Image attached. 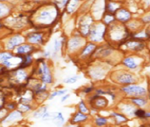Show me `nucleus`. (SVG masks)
<instances>
[{
    "label": "nucleus",
    "mask_w": 150,
    "mask_h": 127,
    "mask_svg": "<svg viewBox=\"0 0 150 127\" xmlns=\"http://www.w3.org/2000/svg\"><path fill=\"white\" fill-rule=\"evenodd\" d=\"M24 42V38L20 35H15L11 39L9 40L8 43V49H14L15 47L20 45Z\"/></svg>",
    "instance_id": "18"
},
{
    "label": "nucleus",
    "mask_w": 150,
    "mask_h": 127,
    "mask_svg": "<svg viewBox=\"0 0 150 127\" xmlns=\"http://www.w3.org/2000/svg\"><path fill=\"white\" fill-rule=\"evenodd\" d=\"M91 106L94 109H105L108 105L107 98L100 95H96L91 99Z\"/></svg>",
    "instance_id": "8"
},
{
    "label": "nucleus",
    "mask_w": 150,
    "mask_h": 127,
    "mask_svg": "<svg viewBox=\"0 0 150 127\" xmlns=\"http://www.w3.org/2000/svg\"><path fill=\"white\" fill-rule=\"evenodd\" d=\"M139 127H148V126H143H143H139Z\"/></svg>",
    "instance_id": "47"
},
{
    "label": "nucleus",
    "mask_w": 150,
    "mask_h": 127,
    "mask_svg": "<svg viewBox=\"0 0 150 127\" xmlns=\"http://www.w3.org/2000/svg\"><path fill=\"white\" fill-rule=\"evenodd\" d=\"M28 42L33 44H43L44 38L43 35L40 32H32L28 35Z\"/></svg>",
    "instance_id": "14"
},
{
    "label": "nucleus",
    "mask_w": 150,
    "mask_h": 127,
    "mask_svg": "<svg viewBox=\"0 0 150 127\" xmlns=\"http://www.w3.org/2000/svg\"><path fill=\"white\" fill-rule=\"evenodd\" d=\"M88 120H89V115L84 114V113L80 112V111H78L73 115L70 121H69V123L71 124L79 126L80 124L86 122V121H88Z\"/></svg>",
    "instance_id": "9"
},
{
    "label": "nucleus",
    "mask_w": 150,
    "mask_h": 127,
    "mask_svg": "<svg viewBox=\"0 0 150 127\" xmlns=\"http://www.w3.org/2000/svg\"><path fill=\"white\" fill-rule=\"evenodd\" d=\"M52 120L57 127H62L65 122L64 117L61 112L57 113L55 115H53L52 117Z\"/></svg>",
    "instance_id": "22"
},
{
    "label": "nucleus",
    "mask_w": 150,
    "mask_h": 127,
    "mask_svg": "<svg viewBox=\"0 0 150 127\" xmlns=\"http://www.w3.org/2000/svg\"><path fill=\"white\" fill-rule=\"evenodd\" d=\"M78 78H79L78 76L71 77V78H68L65 79V80H64V82L66 84H74L77 82V80H78Z\"/></svg>",
    "instance_id": "33"
},
{
    "label": "nucleus",
    "mask_w": 150,
    "mask_h": 127,
    "mask_svg": "<svg viewBox=\"0 0 150 127\" xmlns=\"http://www.w3.org/2000/svg\"><path fill=\"white\" fill-rule=\"evenodd\" d=\"M122 64L131 70H133V69H136L137 68L138 64L136 62V59L132 57H127L123 59L122 61Z\"/></svg>",
    "instance_id": "17"
},
{
    "label": "nucleus",
    "mask_w": 150,
    "mask_h": 127,
    "mask_svg": "<svg viewBox=\"0 0 150 127\" xmlns=\"http://www.w3.org/2000/svg\"><path fill=\"white\" fill-rule=\"evenodd\" d=\"M83 40L80 37H74L69 40L68 47L70 51H74L79 49L83 44Z\"/></svg>",
    "instance_id": "13"
},
{
    "label": "nucleus",
    "mask_w": 150,
    "mask_h": 127,
    "mask_svg": "<svg viewBox=\"0 0 150 127\" xmlns=\"http://www.w3.org/2000/svg\"><path fill=\"white\" fill-rule=\"evenodd\" d=\"M4 6L3 5L0 4V15H1V13H2V12H3V10H4Z\"/></svg>",
    "instance_id": "40"
},
{
    "label": "nucleus",
    "mask_w": 150,
    "mask_h": 127,
    "mask_svg": "<svg viewBox=\"0 0 150 127\" xmlns=\"http://www.w3.org/2000/svg\"><path fill=\"white\" fill-rule=\"evenodd\" d=\"M50 55H51L50 52H46V53H45V57H49Z\"/></svg>",
    "instance_id": "44"
},
{
    "label": "nucleus",
    "mask_w": 150,
    "mask_h": 127,
    "mask_svg": "<svg viewBox=\"0 0 150 127\" xmlns=\"http://www.w3.org/2000/svg\"><path fill=\"white\" fill-rule=\"evenodd\" d=\"M59 48H60V42L57 41V40H55L54 43V51L55 53H57V52L59 51Z\"/></svg>",
    "instance_id": "35"
},
{
    "label": "nucleus",
    "mask_w": 150,
    "mask_h": 127,
    "mask_svg": "<svg viewBox=\"0 0 150 127\" xmlns=\"http://www.w3.org/2000/svg\"><path fill=\"white\" fill-rule=\"evenodd\" d=\"M66 127H80L79 126H76V125H73V124H69V125H67Z\"/></svg>",
    "instance_id": "42"
},
{
    "label": "nucleus",
    "mask_w": 150,
    "mask_h": 127,
    "mask_svg": "<svg viewBox=\"0 0 150 127\" xmlns=\"http://www.w3.org/2000/svg\"><path fill=\"white\" fill-rule=\"evenodd\" d=\"M8 107L9 108V109H14L15 108V104H8Z\"/></svg>",
    "instance_id": "41"
},
{
    "label": "nucleus",
    "mask_w": 150,
    "mask_h": 127,
    "mask_svg": "<svg viewBox=\"0 0 150 127\" xmlns=\"http://www.w3.org/2000/svg\"><path fill=\"white\" fill-rule=\"evenodd\" d=\"M116 80L118 83L125 86L133 84L136 82V79L133 75L126 71L118 73L116 75Z\"/></svg>",
    "instance_id": "4"
},
{
    "label": "nucleus",
    "mask_w": 150,
    "mask_h": 127,
    "mask_svg": "<svg viewBox=\"0 0 150 127\" xmlns=\"http://www.w3.org/2000/svg\"><path fill=\"white\" fill-rule=\"evenodd\" d=\"M146 32H147V34L148 35V36H149V37H150V26H149V28H148L147 30H146Z\"/></svg>",
    "instance_id": "43"
},
{
    "label": "nucleus",
    "mask_w": 150,
    "mask_h": 127,
    "mask_svg": "<svg viewBox=\"0 0 150 127\" xmlns=\"http://www.w3.org/2000/svg\"><path fill=\"white\" fill-rule=\"evenodd\" d=\"M110 117L111 120L113 122V124L118 126H122L129 122V118H127L125 115L122 114L120 112H116V111L111 112Z\"/></svg>",
    "instance_id": "7"
},
{
    "label": "nucleus",
    "mask_w": 150,
    "mask_h": 127,
    "mask_svg": "<svg viewBox=\"0 0 150 127\" xmlns=\"http://www.w3.org/2000/svg\"><path fill=\"white\" fill-rule=\"evenodd\" d=\"M69 96H70V95H69V94H67V95L63 96V97H62V99H61V102H64V101H66L67 99H68V98L69 97Z\"/></svg>",
    "instance_id": "38"
},
{
    "label": "nucleus",
    "mask_w": 150,
    "mask_h": 127,
    "mask_svg": "<svg viewBox=\"0 0 150 127\" xmlns=\"http://www.w3.org/2000/svg\"><path fill=\"white\" fill-rule=\"evenodd\" d=\"M93 123L96 127H106L109 124V119L106 117L98 115L94 118Z\"/></svg>",
    "instance_id": "19"
},
{
    "label": "nucleus",
    "mask_w": 150,
    "mask_h": 127,
    "mask_svg": "<svg viewBox=\"0 0 150 127\" xmlns=\"http://www.w3.org/2000/svg\"><path fill=\"white\" fill-rule=\"evenodd\" d=\"M47 111V107H42L40 109H38L33 113V117H35V118H42L43 117L44 115Z\"/></svg>",
    "instance_id": "26"
},
{
    "label": "nucleus",
    "mask_w": 150,
    "mask_h": 127,
    "mask_svg": "<svg viewBox=\"0 0 150 127\" xmlns=\"http://www.w3.org/2000/svg\"><path fill=\"white\" fill-rule=\"evenodd\" d=\"M119 112L122 113L127 117V118H132V117H135V111L137 109L136 107L132 104H125L122 103L118 107Z\"/></svg>",
    "instance_id": "6"
},
{
    "label": "nucleus",
    "mask_w": 150,
    "mask_h": 127,
    "mask_svg": "<svg viewBox=\"0 0 150 127\" xmlns=\"http://www.w3.org/2000/svg\"><path fill=\"white\" fill-rule=\"evenodd\" d=\"M91 20H85L80 25V32L84 37L89 35L90 31L91 29Z\"/></svg>",
    "instance_id": "15"
},
{
    "label": "nucleus",
    "mask_w": 150,
    "mask_h": 127,
    "mask_svg": "<svg viewBox=\"0 0 150 127\" xmlns=\"http://www.w3.org/2000/svg\"><path fill=\"white\" fill-rule=\"evenodd\" d=\"M122 44L123 45L125 46L127 49L135 52L142 51L145 47L143 40L134 39V38H132L127 41L123 42Z\"/></svg>",
    "instance_id": "5"
},
{
    "label": "nucleus",
    "mask_w": 150,
    "mask_h": 127,
    "mask_svg": "<svg viewBox=\"0 0 150 127\" xmlns=\"http://www.w3.org/2000/svg\"><path fill=\"white\" fill-rule=\"evenodd\" d=\"M42 78L41 80L42 82L45 84H51L53 82V78H52V75L50 72V69L49 66H47V64L45 62L42 63Z\"/></svg>",
    "instance_id": "11"
},
{
    "label": "nucleus",
    "mask_w": 150,
    "mask_h": 127,
    "mask_svg": "<svg viewBox=\"0 0 150 127\" xmlns=\"http://www.w3.org/2000/svg\"><path fill=\"white\" fill-rule=\"evenodd\" d=\"M121 90L126 94L127 95L130 97H137L140 96H144L147 93V90L145 88L140 86L131 84V85L123 86L121 88Z\"/></svg>",
    "instance_id": "3"
},
{
    "label": "nucleus",
    "mask_w": 150,
    "mask_h": 127,
    "mask_svg": "<svg viewBox=\"0 0 150 127\" xmlns=\"http://www.w3.org/2000/svg\"><path fill=\"white\" fill-rule=\"evenodd\" d=\"M145 118H150V112H146L145 115Z\"/></svg>",
    "instance_id": "39"
},
{
    "label": "nucleus",
    "mask_w": 150,
    "mask_h": 127,
    "mask_svg": "<svg viewBox=\"0 0 150 127\" xmlns=\"http://www.w3.org/2000/svg\"><path fill=\"white\" fill-rule=\"evenodd\" d=\"M13 58V55L11 53H0V61H8L9 59Z\"/></svg>",
    "instance_id": "29"
},
{
    "label": "nucleus",
    "mask_w": 150,
    "mask_h": 127,
    "mask_svg": "<svg viewBox=\"0 0 150 127\" xmlns=\"http://www.w3.org/2000/svg\"><path fill=\"white\" fill-rule=\"evenodd\" d=\"M129 32L127 28L122 24H112L109 37L113 42H122L128 37Z\"/></svg>",
    "instance_id": "1"
},
{
    "label": "nucleus",
    "mask_w": 150,
    "mask_h": 127,
    "mask_svg": "<svg viewBox=\"0 0 150 127\" xmlns=\"http://www.w3.org/2000/svg\"><path fill=\"white\" fill-rule=\"evenodd\" d=\"M106 32H107V27L105 24H99L93 25L92 26L90 31V39L93 42H100L105 38Z\"/></svg>",
    "instance_id": "2"
},
{
    "label": "nucleus",
    "mask_w": 150,
    "mask_h": 127,
    "mask_svg": "<svg viewBox=\"0 0 150 127\" xmlns=\"http://www.w3.org/2000/svg\"><path fill=\"white\" fill-rule=\"evenodd\" d=\"M78 109H79L78 111H80V112L84 113V114L88 115L90 113L89 109H88L87 107H86V104H85V103H84L83 101H81L80 103H79Z\"/></svg>",
    "instance_id": "28"
},
{
    "label": "nucleus",
    "mask_w": 150,
    "mask_h": 127,
    "mask_svg": "<svg viewBox=\"0 0 150 127\" xmlns=\"http://www.w3.org/2000/svg\"><path fill=\"white\" fill-rule=\"evenodd\" d=\"M73 3H68V6H67V11L69 13H72L74 11L76 10V8L78 5V1H72Z\"/></svg>",
    "instance_id": "30"
},
{
    "label": "nucleus",
    "mask_w": 150,
    "mask_h": 127,
    "mask_svg": "<svg viewBox=\"0 0 150 127\" xmlns=\"http://www.w3.org/2000/svg\"><path fill=\"white\" fill-rule=\"evenodd\" d=\"M120 8V6L119 4V3L111 1V2L107 3L106 4V11H107V13H110V14L115 15V13Z\"/></svg>",
    "instance_id": "20"
},
{
    "label": "nucleus",
    "mask_w": 150,
    "mask_h": 127,
    "mask_svg": "<svg viewBox=\"0 0 150 127\" xmlns=\"http://www.w3.org/2000/svg\"><path fill=\"white\" fill-rule=\"evenodd\" d=\"M53 19V14L51 11L45 10L42 11L40 13L39 17H38V21L42 24H49L51 22Z\"/></svg>",
    "instance_id": "12"
},
{
    "label": "nucleus",
    "mask_w": 150,
    "mask_h": 127,
    "mask_svg": "<svg viewBox=\"0 0 150 127\" xmlns=\"http://www.w3.org/2000/svg\"><path fill=\"white\" fill-rule=\"evenodd\" d=\"M33 50V47L28 45V44H24V45H22L20 47L17 48V52L20 55H23V54L28 55Z\"/></svg>",
    "instance_id": "23"
},
{
    "label": "nucleus",
    "mask_w": 150,
    "mask_h": 127,
    "mask_svg": "<svg viewBox=\"0 0 150 127\" xmlns=\"http://www.w3.org/2000/svg\"><path fill=\"white\" fill-rule=\"evenodd\" d=\"M32 61H33V59H32L31 55H30V54L26 55V56L23 57V60H22V64H21L20 65V67L21 68H23V67H26L29 66L30 64H31Z\"/></svg>",
    "instance_id": "27"
},
{
    "label": "nucleus",
    "mask_w": 150,
    "mask_h": 127,
    "mask_svg": "<svg viewBox=\"0 0 150 127\" xmlns=\"http://www.w3.org/2000/svg\"><path fill=\"white\" fill-rule=\"evenodd\" d=\"M96 44H94L93 43L88 44L87 45L85 46V47H84V49H82L81 55L83 57L89 56V55H91V54L96 51Z\"/></svg>",
    "instance_id": "21"
},
{
    "label": "nucleus",
    "mask_w": 150,
    "mask_h": 127,
    "mask_svg": "<svg viewBox=\"0 0 150 127\" xmlns=\"http://www.w3.org/2000/svg\"><path fill=\"white\" fill-rule=\"evenodd\" d=\"M32 109V108L30 106H29L28 104H22V105L20 106V110L21 112L22 113H25V112H28V111H30Z\"/></svg>",
    "instance_id": "34"
},
{
    "label": "nucleus",
    "mask_w": 150,
    "mask_h": 127,
    "mask_svg": "<svg viewBox=\"0 0 150 127\" xmlns=\"http://www.w3.org/2000/svg\"><path fill=\"white\" fill-rule=\"evenodd\" d=\"M143 21L145 23H149L150 22V15H146L143 18Z\"/></svg>",
    "instance_id": "36"
},
{
    "label": "nucleus",
    "mask_w": 150,
    "mask_h": 127,
    "mask_svg": "<svg viewBox=\"0 0 150 127\" xmlns=\"http://www.w3.org/2000/svg\"><path fill=\"white\" fill-rule=\"evenodd\" d=\"M1 24H0V27H1Z\"/></svg>",
    "instance_id": "48"
},
{
    "label": "nucleus",
    "mask_w": 150,
    "mask_h": 127,
    "mask_svg": "<svg viewBox=\"0 0 150 127\" xmlns=\"http://www.w3.org/2000/svg\"><path fill=\"white\" fill-rule=\"evenodd\" d=\"M120 127H129V126H126V125H123V126H120Z\"/></svg>",
    "instance_id": "46"
},
{
    "label": "nucleus",
    "mask_w": 150,
    "mask_h": 127,
    "mask_svg": "<svg viewBox=\"0 0 150 127\" xmlns=\"http://www.w3.org/2000/svg\"><path fill=\"white\" fill-rule=\"evenodd\" d=\"M149 98H150V84H149Z\"/></svg>",
    "instance_id": "45"
},
{
    "label": "nucleus",
    "mask_w": 150,
    "mask_h": 127,
    "mask_svg": "<svg viewBox=\"0 0 150 127\" xmlns=\"http://www.w3.org/2000/svg\"><path fill=\"white\" fill-rule=\"evenodd\" d=\"M93 87H87V88H86L85 89H84L83 90V92L84 93H91V92L92 91V90H93Z\"/></svg>",
    "instance_id": "37"
},
{
    "label": "nucleus",
    "mask_w": 150,
    "mask_h": 127,
    "mask_svg": "<svg viewBox=\"0 0 150 127\" xmlns=\"http://www.w3.org/2000/svg\"><path fill=\"white\" fill-rule=\"evenodd\" d=\"M116 21V17H115V15L113 14H110V13H106L105 18H104V22H105V24L107 26H109V25H111Z\"/></svg>",
    "instance_id": "25"
},
{
    "label": "nucleus",
    "mask_w": 150,
    "mask_h": 127,
    "mask_svg": "<svg viewBox=\"0 0 150 127\" xmlns=\"http://www.w3.org/2000/svg\"><path fill=\"white\" fill-rule=\"evenodd\" d=\"M115 17L117 20L121 23H126L128 22L131 20L132 15L131 13L126 8H120L117 12L115 13Z\"/></svg>",
    "instance_id": "10"
},
{
    "label": "nucleus",
    "mask_w": 150,
    "mask_h": 127,
    "mask_svg": "<svg viewBox=\"0 0 150 127\" xmlns=\"http://www.w3.org/2000/svg\"><path fill=\"white\" fill-rule=\"evenodd\" d=\"M132 103L133 104L134 106L138 107H143L147 104V102L145 99L141 97H132L131 99Z\"/></svg>",
    "instance_id": "24"
},
{
    "label": "nucleus",
    "mask_w": 150,
    "mask_h": 127,
    "mask_svg": "<svg viewBox=\"0 0 150 127\" xmlns=\"http://www.w3.org/2000/svg\"><path fill=\"white\" fill-rule=\"evenodd\" d=\"M146 111H145L143 109H136L135 111V117H138L139 119H145V115Z\"/></svg>",
    "instance_id": "31"
},
{
    "label": "nucleus",
    "mask_w": 150,
    "mask_h": 127,
    "mask_svg": "<svg viewBox=\"0 0 150 127\" xmlns=\"http://www.w3.org/2000/svg\"><path fill=\"white\" fill-rule=\"evenodd\" d=\"M67 92V90H56V91H54L53 93L51 94V96H50L49 99H53L55 97L58 95H62Z\"/></svg>",
    "instance_id": "32"
},
{
    "label": "nucleus",
    "mask_w": 150,
    "mask_h": 127,
    "mask_svg": "<svg viewBox=\"0 0 150 127\" xmlns=\"http://www.w3.org/2000/svg\"><path fill=\"white\" fill-rule=\"evenodd\" d=\"M22 115L23 113L20 111H15L8 115L5 120L3 121V122H13L21 120L22 118Z\"/></svg>",
    "instance_id": "16"
}]
</instances>
